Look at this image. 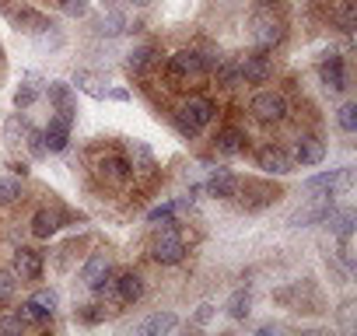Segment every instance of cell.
<instances>
[{"instance_id":"1","label":"cell","mask_w":357,"mask_h":336,"mask_svg":"<svg viewBox=\"0 0 357 336\" xmlns=\"http://www.w3.org/2000/svg\"><path fill=\"white\" fill-rule=\"evenodd\" d=\"M204 74H207V63H204L200 49H183V53L168 56V63H165V81L172 88H183V84H190L193 77H204Z\"/></svg>"},{"instance_id":"2","label":"cell","mask_w":357,"mask_h":336,"mask_svg":"<svg viewBox=\"0 0 357 336\" xmlns=\"http://www.w3.org/2000/svg\"><path fill=\"white\" fill-rule=\"evenodd\" d=\"M252 116L263 119V123H280L287 116V98L280 91H256L252 102H249Z\"/></svg>"},{"instance_id":"3","label":"cell","mask_w":357,"mask_h":336,"mask_svg":"<svg viewBox=\"0 0 357 336\" xmlns=\"http://www.w3.org/2000/svg\"><path fill=\"white\" fill-rule=\"evenodd\" d=\"M95 172H98V179L109 183V186H126L130 176H133V165H130L123 154H102V158L95 161Z\"/></svg>"},{"instance_id":"4","label":"cell","mask_w":357,"mask_h":336,"mask_svg":"<svg viewBox=\"0 0 357 336\" xmlns=\"http://www.w3.org/2000/svg\"><path fill=\"white\" fill-rule=\"evenodd\" d=\"M151 256H154V263H165V266H175V263H183V256H186V245H183V238H178L175 231H172V224L154 238V245H151Z\"/></svg>"},{"instance_id":"5","label":"cell","mask_w":357,"mask_h":336,"mask_svg":"<svg viewBox=\"0 0 357 336\" xmlns=\"http://www.w3.org/2000/svg\"><path fill=\"white\" fill-rule=\"evenodd\" d=\"M256 165L263 168L266 176H291V172H294V158H291L287 151L273 147V144H266V147L256 151Z\"/></svg>"},{"instance_id":"6","label":"cell","mask_w":357,"mask_h":336,"mask_svg":"<svg viewBox=\"0 0 357 336\" xmlns=\"http://www.w3.org/2000/svg\"><path fill=\"white\" fill-rule=\"evenodd\" d=\"M70 126H74V119L63 116V112L50 119V126L43 130V140H46V151H50V154H56V151L67 147V140H70Z\"/></svg>"},{"instance_id":"7","label":"cell","mask_w":357,"mask_h":336,"mask_svg":"<svg viewBox=\"0 0 357 336\" xmlns=\"http://www.w3.org/2000/svg\"><path fill=\"white\" fill-rule=\"evenodd\" d=\"M319 77L329 91H343L347 88V70H343V56L340 53H326V60L319 63Z\"/></svg>"},{"instance_id":"8","label":"cell","mask_w":357,"mask_h":336,"mask_svg":"<svg viewBox=\"0 0 357 336\" xmlns=\"http://www.w3.org/2000/svg\"><path fill=\"white\" fill-rule=\"evenodd\" d=\"M336 207H333V200L329 197H319L312 207H305V211H294L291 214V228H308V224H322L329 214H333Z\"/></svg>"},{"instance_id":"9","label":"cell","mask_w":357,"mask_h":336,"mask_svg":"<svg viewBox=\"0 0 357 336\" xmlns=\"http://www.w3.org/2000/svg\"><path fill=\"white\" fill-rule=\"evenodd\" d=\"M238 70H242V81L263 84V81H270V74H273V63H270V56H266V53H252V56L238 60Z\"/></svg>"},{"instance_id":"10","label":"cell","mask_w":357,"mask_h":336,"mask_svg":"<svg viewBox=\"0 0 357 336\" xmlns=\"http://www.w3.org/2000/svg\"><path fill=\"white\" fill-rule=\"evenodd\" d=\"M46 95H50V102L56 105V112H63V116H77V102H74V88L67 84V81H50L46 84Z\"/></svg>"},{"instance_id":"11","label":"cell","mask_w":357,"mask_h":336,"mask_svg":"<svg viewBox=\"0 0 357 336\" xmlns=\"http://www.w3.org/2000/svg\"><path fill=\"white\" fill-rule=\"evenodd\" d=\"M116 298L123 301V305H137L140 298H144V280H140V273H116Z\"/></svg>"},{"instance_id":"12","label":"cell","mask_w":357,"mask_h":336,"mask_svg":"<svg viewBox=\"0 0 357 336\" xmlns=\"http://www.w3.org/2000/svg\"><path fill=\"white\" fill-rule=\"evenodd\" d=\"M15 277L22 280H39L43 277V256L32 249H18L15 252Z\"/></svg>"},{"instance_id":"13","label":"cell","mask_w":357,"mask_h":336,"mask_svg":"<svg viewBox=\"0 0 357 336\" xmlns=\"http://www.w3.org/2000/svg\"><path fill=\"white\" fill-rule=\"evenodd\" d=\"M252 39H256L259 49H273L280 43V25L273 18H256L252 22Z\"/></svg>"},{"instance_id":"14","label":"cell","mask_w":357,"mask_h":336,"mask_svg":"<svg viewBox=\"0 0 357 336\" xmlns=\"http://www.w3.org/2000/svg\"><path fill=\"white\" fill-rule=\"evenodd\" d=\"M214 81L221 84V88H238L242 84V70H238V60H231V56H221L218 63H214Z\"/></svg>"},{"instance_id":"15","label":"cell","mask_w":357,"mask_h":336,"mask_svg":"<svg viewBox=\"0 0 357 336\" xmlns=\"http://www.w3.org/2000/svg\"><path fill=\"white\" fill-rule=\"evenodd\" d=\"M322 158H326V144H322L319 137H301V140H298L294 161H301V165H319Z\"/></svg>"},{"instance_id":"16","label":"cell","mask_w":357,"mask_h":336,"mask_svg":"<svg viewBox=\"0 0 357 336\" xmlns=\"http://www.w3.org/2000/svg\"><path fill=\"white\" fill-rule=\"evenodd\" d=\"M207 193H211V197L228 200V197H235V193H238V179H235L231 172H225V168H218V172L207 179Z\"/></svg>"},{"instance_id":"17","label":"cell","mask_w":357,"mask_h":336,"mask_svg":"<svg viewBox=\"0 0 357 336\" xmlns=\"http://www.w3.org/2000/svg\"><path fill=\"white\" fill-rule=\"evenodd\" d=\"M183 112H186V116L204 130V126L214 119V112H218V109H214V102H211V98H190V102L183 105Z\"/></svg>"},{"instance_id":"18","label":"cell","mask_w":357,"mask_h":336,"mask_svg":"<svg viewBox=\"0 0 357 336\" xmlns=\"http://www.w3.org/2000/svg\"><path fill=\"white\" fill-rule=\"evenodd\" d=\"M218 151H221V154H228V158L242 154V151H245V133H242V130H235V126L221 130V133H218Z\"/></svg>"},{"instance_id":"19","label":"cell","mask_w":357,"mask_h":336,"mask_svg":"<svg viewBox=\"0 0 357 336\" xmlns=\"http://www.w3.org/2000/svg\"><path fill=\"white\" fill-rule=\"evenodd\" d=\"M154 60H158V46H154V43H144V46H137V49L130 53L126 67H130L133 74H144V70H147Z\"/></svg>"},{"instance_id":"20","label":"cell","mask_w":357,"mask_h":336,"mask_svg":"<svg viewBox=\"0 0 357 336\" xmlns=\"http://www.w3.org/2000/svg\"><path fill=\"white\" fill-rule=\"evenodd\" d=\"M130 154H133V168L140 176H151L154 172V154L144 140H130Z\"/></svg>"},{"instance_id":"21","label":"cell","mask_w":357,"mask_h":336,"mask_svg":"<svg viewBox=\"0 0 357 336\" xmlns=\"http://www.w3.org/2000/svg\"><path fill=\"white\" fill-rule=\"evenodd\" d=\"M175 326H178V319H175L172 312H158V315H151L147 322H140L137 329L147 333V336H158V333H172Z\"/></svg>"},{"instance_id":"22","label":"cell","mask_w":357,"mask_h":336,"mask_svg":"<svg viewBox=\"0 0 357 336\" xmlns=\"http://www.w3.org/2000/svg\"><path fill=\"white\" fill-rule=\"evenodd\" d=\"M15 25L18 29H25V32H46V29H53V22L50 18H43V15H36V11H18L15 15Z\"/></svg>"},{"instance_id":"23","label":"cell","mask_w":357,"mask_h":336,"mask_svg":"<svg viewBox=\"0 0 357 336\" xmlns=\"http://www.w3.org/2000/svg\"><path fill=\"white\" fill-rule=\"evenodd\" d=\"M39 95H43L39 77H29V81H22V84H18V91H15V105H18V109H29Z\"/></svg>"},{"instance_id":"24","label":"cell","mask_w":357,"mask_h":336,"mask_svg":"<svg viewBox=\"0 0 357 336\" xmlns=\"http://www.w3.org/2000/svg\"><path fill=\"white\" fill-rule=\"evenodd\" d=\"M105 270H109V256H105V252H95V256L84 263V270H81V280L91 287V284H95V280H98Z\"/></svg>"},{"instance_id":"25","label":"cell","mask_w":357,"mask_h":336,"mask_svg":"<svg viewBox=\"0 0 357 336\" xmlns=\"http://www.w3.org/2000/svg\"><path fill=\"white\" fill-rule=\"evenodd\" d=\"M74 84H77L84 95H91V98H112V91H109V88H102V84H98L91 74H84V70H77V74H74Z\"/></svg>"},{"instance_id":"26","label":"cell","mask_w":357,"mask_h":336,"mask_svg":"<svg viewBox=\"0 0 357 336\" xmlns=\"http://www.w3.org/2000/svg\"><path fill=\"white\" fill-rule=\"evenodd\" d=\"M56 228H60V224H56V217H53L50 211H39V214L32 217V235H36V238H53Z\"/></svg>"},{"instance_id":"27","label":"cell","mask_w":357,"mask_h":336,"mask_svg":"<svg viewBox=\"0 0 357 336\" xmlns=\"http://www.w3.org/2000/svg\"><path fill=\"white\" fill-rule=\"evenodd\" d=\"M249 308H252V294H249V291H235V294L228 298V315H231L235 322H242V319L249 315Z\"/></svg>"},{"instance_id":"28","label":"cell","mask_w":357,"mask_h":336,"mask_svg":"<svg viewBox=\"0 0 357 336\" xmlns=\"http://www.w3.org/2000/svg\"><path fill=\"white\" fill-rule=\"evenodd\" d=\"M326 221H329V228H333L336 235H354V211H340V214L333 211Z\"/></svg>"},{"instance_id":"29","label":"cell","mask_w":357,"mask_h":336,"mask_svg":"<svg viewBox=\"0 0 357 336\" xmlns=\"http://www.w3.org/2000/svg\"><path fill=\"white\" fill-rule=\"evenodd\" d=\"M172 123H175V130L183 133L186 140H197V137H200V126H197V123H193V119H190L183 109H178V112H172Z\"/></svg>"},{"instance_id":"30","label":"cell","mask_w":357,"mask_h":336,"mask_svg":"<svg viewBox=\"0 0 357 336\" xmlns=\"http://www.w3.org/2000/svg\"><path fill=\"white\" fill-rule=\"evenodd\" d=\"M123 29H126V18H123L119 11H112V15H105V18L98 22V29H95V32H98V36H119Z\"/></svg>"},{"instance_id":"31","label":"cell","mask_w":357,"mask_h":336,"mask_svg":"<svg viewBox=\"0 0 357 336\" xmlns=\"http://www.w3.org/2000/svg\"><path fill=\"white\" fill-rule=\"evenodd\" d=\"M22 200V183L15 179H0V207H11Z\"/></svg>"},{"instance_id":"32","label":"cell","mask_w":357,"mask_h":336,"mask_svg":"<svg viewBox=\"0 0 357 336\" xmlns=\"http://www.w3.org/2000/svg\"><path fill=\"white\" fill-rule=\"evenodd\" d=\"M333 22L340 25V32H354L357 18H354V4H350V0H343V8H336V11H333Z\"/></svg>"},{"instance_id":"33","label":"cell","mask_w":357,"mask_h":336,"mask_svg":"<svg viewBox=\"0 0 357 336\" xmlns=\"http://www.w3.org/2000/svg\"><path fill=\"white\" fill-rule=\"evenodd\" d=\"M336 123H340V130H343V133H357V105H354V102H347V105L336 112Z\"/></svg>"},{"instance_id":"34","label":"cell","mask_w":357,"mask_h":336,"mask_svg":"<svg viewBox=\"0 0 357 336\" xmlns=\"http://www.w3.org/2000/svg\"><path fill=\"white\" fill-rule=\"evenodd\" d=\"M18 319L22 322H32V326H43V322H50V315L36 305V301H25L22 308H18Z\"/></svg>"},{"instance_id":"35","label":"cell","mask_w":357,"mask_h":336,"mask_svg":"<svg viewBox=\"0 0 357 336\" xmlns=\"http://www.w3.org/2000/svg\"><path fill=\"white\" fill-rule=\"evenodd\" d=\"M25 144H29L32 158H46V154H50V151H46V140H43V130H36V126L25 130Z\"/></svg>"},{"instance_id":"36","label":"cell","mask_w":357,"mask_h":336,"mask_svg":"<svg viewBox=\"0 0 357 336\" xmlns=\"http://www.w3.org/2000/svg\"><path fill=\"white\" fill-rule=\"evenodd\" d=\"M91 291H95L98 298H116V273H112V270H105V273L91 284Z\"/></svg>"},{"instance_id":"37","label":"cell","mask_w":357,"mask_h":336,"mask_svg":"<svg viewBox=\"0 0 357 336\" xmlns=\"http://www.w3.org/2000/svg\"><path fill=\"white\" fill-rule=\"evenodd\" d=\"M32 301H36L46 315H53V312H56V305H60V294H56L53 287H43V291H36V298H32Z\"/></svg>"},{"instance_id":"38","label":"cell","mask_w":357,"mask_h":336,"mask_svg":"<svg viewBox=\"0 0 357 336\" xmlns=\"http://www.w3.org/2000/svg\"><path fill=\"white\" fill-rule=\"evenodd\" d=\"M172 214H175V204H161V207H154V211L147 214V221H151V224H158V228H161V224L168 228V224H175V221H172Z\"/></svg>"},{"instance_id":"39","label":"cell","mask_w":357,"mask_h":336,"mask_svg":"<svg viewBox=\"0 0 357 336\" xmlns=\"http://www.w3.org/2000/svg\"><path fill=\"white\" fill-rule=\"evenodd\" d=\"M18 291V277L11 270H0V301H11Z\"/></svg>"},{"instance_id":"40","label":"cell","mask_w":357,"mask_h":336,"mask_svg":"<svg viewBox=\"0 0 357 336\" xmlns=\"http://www.w3.org/2000/svg\"><path fill=\"white\" fill-rule=\"evenodd\" d=\"M60 4H63V11L70 18H84L88 15V0H60Z\"/></svg>"},{"instance_id":"41","label":"cell","mask_w":357,"mask_h":336,"mask_svg":"<svg viewBox=\"0 0 357 336\" xmlns=\"http://www.w3.org/2000/svg\"><path fill=\"white\" fill-rule=\"evenodd\" d=\"M81 319L84 322H102L105 319V308L102 305H88V312H81Z\"/></svg>"},{"instance_id":"42","label":"cell","mask_w":357,"mask_h":336,"mask_svg":"<svg viewBox=\"0 0 357 336\" xmlns=\"http://www.w3.org/2000/svg\"><path fill=\"white\" fill-rule=\"evenodd\" d=\"M214 312H218L214 305H200V308H197V315H193V322H197V326H204V322H211V319H214Z\"/></svg>"},{"instance_id":"43","label":"cell","mask_w":357,"mask_h":336,"mask_svg":"<svg viewBox=\"0 0 357 336\" xmlns=\"http://www.w3.org/2000/svg\"><path fill=\"white\" fill-rule=\"evenodd\" d=\"M0 329H4V333H22L25 322L22 319H0Z\"/></svg>"},{"instance_id":"44","label":"cell","mask_w":357,"mask_h":336,"mask_svg":"<svg viewBox=\"0 0 357 336\" xmlns=\"http://www.w3.org/2000/svg\"><path fill=\"white\" fill-rule=\"evenodd\" d=\"M11 172H15V176H22V179H25V176H29V165H11Z\"/></svg>"},{"instance_id":"45","label":"cell","mask_w":357,"mask_h":336,"mask_svg":"<svg viewBox=\"0 0 357 336\" xmlns=\"http://www.w3.org/2000/svg\"><path fill=\"white\" fill-rule=\"evenodd\" d=\"M130 4H133V8H147V4H151V0H130Z\"/></svg>"},{"instance_id":"46","label":"cell","mask_w":357,"mask_h":336,"mask_svg":"<svg viewBox=\"0 0 357 336\" xmlns=\"http://www.w3.org/2000/svg\"><path fill=\"white\" fill-rule=\"evenodd\" d=\"M102 4H109V8H112V4H116V0H102Z\"/></svg>"},{"instance_id":"47","label":"cell","mask_w":357,"mask_h":336,"mask_svg":"<svg viewBox=\"0 0 357 336\" xmlns=\"http://www.w3.org/2000/svg\"><path fill=\"white\" fill-rule=\"evenodd\" d=\"M0 60H4V49H0Z\"/></svg>"}]
</instances>
